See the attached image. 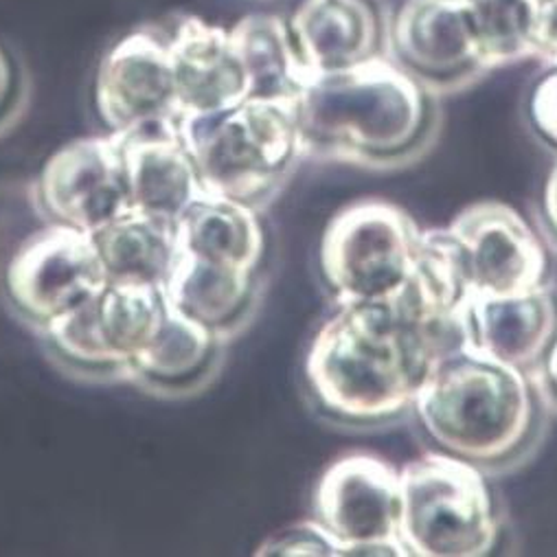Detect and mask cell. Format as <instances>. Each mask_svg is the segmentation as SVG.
Returning <instances> with one entry per match:
<instances>
[{
  "mask_svg": "<svg viewBox=\"0 0 557 557\" xmlns=\"http://www.w3.org/2000/svg\"><path fill=\"white\" fill-rule=\"evenodd\" d=\"M440 362L397 304L338 306L312 338L306 393L321 420L371 433L406 422Z\"/></svg>",
  "mask_w": 557,
  "mask_h": 557,
  "instance_id": "1",
  "label": "cell"
},
{
  "mask_svg": "<svg viewBox=\"0 0 557 557\" xmlns=\"http://www.w3.org/2000/svg\"><path fill=\"white\" fill-rule=\"evenodd\" d=\"M295 114L306 159L373 172L420 163L440 134L435 92L384 55L312 77Z\"/></svg>",
  "mask_w": 557,
  "mask_h": 557,
  "instance_id": "2",
  "label": "cell"
},
{
  "mask_svg": "<svg viewBox=\"0 0 557 557\" xmlns=\"http://www.w3.org/2000/svg\"><path fill=\"white\" fill-rule=\"evenodd\" d=\"M548 412L533 373L470 349L435 364L412 410L435 450L487 476L513 472L537 453Z\"/></svg>",
  "mask_w": 557,
  "mask_h": 557,
  "instance_id": "3",
  "label": "cell"
},
{
  "mask_svg": "<svg viewBox=\"0 0 557 557\" xmlns=\"http://www.w3.org/2000/svg\"><path fill=\"white\" fill-rule=\"evenodd\" d=\"M187 146L207 196L252 209L268 207L306 159L295 103L246 99L202 119H181Z\"/></svg>",
  "mask_w": 557,
  "mask_h": 557,
  "instance_id": "4",
  "label": "cell"
},
{
  "mask_svg": "<svg viewBox=\"0 0 557 557\" xmlns=\"http://www.w3.org/2000/svg\"><path fill=\"white\" fill-rule=\"evenodd\" d=\"M399 535L410 557H483L500 537L487 474L433 450L399 470Z\"/></svg>",
  "mask_w": 557,
  "mask_h": 557,
  "instance_id": "5",
  "label": "cell"
},
{
  "mask_svg": "<svg viewBox=\"0 0 557 557\" xmlns=\"http://www.w3.org/2000/svg\"><path fill=\"white\" fill-rule=\"evenodd\" d=\"M424 231L399 205L367 198L327 224L319 265L336 306L395 304L408 288Z\"/></svg>",
  "mask_w": 557,
  "mask_h": 557,
  "instance_id": "6",
  "label": "cell"
},
{
  "mask_svg": "<svg viewBox=\"0 0 557 557\" xmlns=\"http://www.w3.org/2000/svg\"><path fill=\"white\" fill-rule=\"evenodd\" d=\"M110 284L90 233L49 224L23 242L5 268V301L36 332L92 304Z\"/></svg>",
  "mask_w": 557,
  "mask_h": 557,
  "instance_id": "7",
  "label": "cell"
},
{
  "mask_svg": "<svg viewBox=\"0 0 557 557\" xmlns=\"http://www.w3.org/2000/svg\"><path fill=\"white\" fill-rule=\"evenodd\" d=\"M314 518L338 542L341 555L408 557L399 535V470L380 457L334 461L317 483Z\"/></svg>",
  "mask_w": 557,
  "mask_h": 557,
  "instance_id": "8",
  "label": "cell"
},
{
  "mask_svg": "<svg viewBox=\"0 0 557 557\" xmlns=\"http://www.w3.org/2000/svg\"><path fill=\"white\" fill-rule=\"evenodd\" d=\"M472 299L546 288L548 252L540 233L509 205L481 200L450 224Z\"/></svg>",
  "mask_w": 557,
  "mask_h": 557,
  "instance_id": "9",
  "label": "cell"
},
{
  "mask_svg": "<svg viewBox=\"0 0 557 557\" xmlns=\"http://www.w3.org/2000/svg\"><path fill=\"white\" fill-rule=\"evenodd\" d=\"M36 207L49 224L90 235L132 211L121 136H86L60 148L38 176Z\"/></svg>",
  "mask_w": 557,
  "mask_h": 557,
  "instance_id": "10",
  "label": "cell"
},
{
  "mask_svg": "<svg viewBox=\"0 0 557 557\" xmlns=\"http://www.w3.org/2000/svg\"><path fill=\"white\" fill-rule=\"evenodd\" d=\"M95 108L112 134L178 127L181 106L168 38L132 32L101 60Z\"/></svg>",
  "mask_w": 557,
  "mask_h": 557,
  "instance_id": "11",
  "label": "cell"
},
{
  "mask_svg": "<svg viewBox=\"0 0 557 557\" xmlns=\"http://www.w3.org/2000/svg\"><path fill=\"white\" fill-rule=\"evenodd\" d=\"M391 60L431 92L485 73L470 0H404L391 27Z\"/></svg>",
  "mask_w": 557,
  "mask_h": 557,
  "instance_id": "12",
  "label": "cell"
},
{
  "mask_svg": "<svg viewBox=\"0 0 557 557\" xmlns=\"http://www.w3.org/2000/svg\"><path fill=\"white\" fill-rule=\"evenodd\" d=\"M168 45L181 119L213 116L250 99V84L231 29L187 16L176 25Z\"/></svg>",
  "mask_w": 557,
  "mask_h": 557,
  "instance_id": "13",
  "label": "cell"
},
{
  "mask_svg": "<svg viewBox=\"0 0 557 557\" xmlns=\"http://www.w3.org/2000/svg\"><path fill=\"white\" fill-rule=\"evenodd\" d=\"M119 136L132 209L176 224L205 196L178 127H152Z\"/></svg>",
  "mask_w": 557,
  "mask_h": 557,
  "instance_id": "14",
  "label": "cell"
},
{
  "mask_svg": "<svg viewBox=\"0 0 557 557\" xmlns=\"http://www.w3.org/2000/svg\"><path fill=\"white\" fill-rule=\"evenodd\" d=\"M463 336V349L535 373L557 336V301L548 288L474 299L466 314Z\"/></svg>",
  "mask_w": 557,
  "mask_h": 557,
  "instance_id": "15",
  "label": "cell"
},
{
  "mask_svg": "<svg viewBox=\"0 0 557 557\" xmlns=\"http://www.w3.org/2000/svg\"><path fill=\"white\" fill-rule=\"evenodd\" d=\"M168 304L224 341L244 332L261 297L259 270H244L178 252L163 286Z\"/></svg>",
  "mask_w": 557,
  "mask_h": 557,
  "instance_id": "16",
  "label": "cell"
},
{
  "mask_svg": "<svg viewBox=\"0 0 557 557\" xmlns=\"http://www.w3.org/2000/svg\"><path fill=\"white\" fill-rule=\"evenodd\" d=\"M226 345L170 306L159 334L132 358L127 382L168 399L191 397L218 377Z\"/></svg>",
  "mask_w": 557,
  "mask_h": 557,
  "instance_id": "17",
  "label": "cell"
},
{
  "mask_svg": "<svg viewBox=\"0 0 557 557\" xmlns=\"http://www.w3.org/2000/svg\"><path fill=\"white\" fill-rule=\"evenodd\" d=\"M288 27L310 79L380 55V21L371 0H304Z\"/></svg>",
  "mask_w": 557,
  "mask_h": 557,
  "instance_id": "18",
  "label": "cell"
},
{
  "mask_svg": "<svg viewBox=\"0 0 557 557\" xmlns=\"http://www.w3.org/2000/svg\"><path fill=\"white\" fill-rule=\"evenodd\" d=\"M257 213L252 207L205 194L176 222L178 252L222 265L259 270L265 235Z\"/></svg>",
  "mask_w": 557,
  "mask_h": 557,
  "instance_id": "19",
  "label": "cell"
},
{
  "mask_svg": "<svg viewBox=\"0 0 557 557\" xmlns=\"http://www.w3.org/2000/svg\"><path fill=\"white\" fill-rule=\"evenodd\" d=\"M110 284L163 288L178 257L176 224L127 211L92 235Z\"/></svg>",
  "mask_w": 557,
  "mask_h": 557,
  "instance_id": "20",
  "label": "cell"
},
{
  "mask_svg": "<svg viewBox=\"0 0 557 557\" xmlns=\"http://www.w3.org/2000/svg\"><path fill=\"white\" fill-rule=\"evenodd\" d=\"M231 38L246 69L250 99L297 103L310 77L284 18L268 14L244 16L231 29Z\"/></svg>",
  "mask_w": 557,
  "mask_h": 557,
  "instance_id": "21",
  "label": "cell"
},
{
  "mask_svg": "<svg viewBox=\"0 0 557 557\" xmlns=\"http://www.w3.org/2000/svg\"><path fill=\"white\" fill-rule=\"evenodd\" d=\"M95 301L58 319L38 332V336L49 358L64 373L95 384L127 382L132 364L108 345L97 319Z\"/></svg>",
  "mask_w": 557,
  "mask_h": 557,
  "instance_id": "22",
  "label": "cell"
},
{
  "mask_svg": "<svg viewBox=\"0 0 557 557\" xmlns=\"http://www.w3.org/2000/svg\"><path fill=\"white\" fill-rule=\"evenodd\" d=\"M95 310L108 345L132 364V358L159 334L170 304L159 286L108 284Z\"/></svg>",
  "mask_w": 557,
  "mask_h": 557,
  "instance_id": "23",
  "label": "cell"
},
{
  "mask_svg": "<svg viewBox=\"0 0 557 557\" xmlns=\"http://www.w3.org/2000/svg\"><path fill=\"white\" fill-rule=\"evenodd\" d=\"M544 0H470L487 71L535 58Z\"/></svg>",
  "mask_w": 557,
  "mask_h": 557,
  "instance_id": "24",
  "label": "cell"
},
{
  "mask_svg": "<svg viewBox=\"0 0 557 557\" xmlns=\"http://www.w3.org/2000/svg\"><path fill=\"white\" fill-rule=\"evenodd\" d=\"M255 555H317V557H338L341 546L330 535V531L317 520L297 522L270 535Z\"/></svg>",
  "mask_w": 557,
  "mask_h": 557,
  "instance_id": "25",
  "label": "cell"
},
{
  "mask_svg": "<svg viewBox=\"0 0 557 557\" xmlns=\"http://www.w3.org/2000/svg\"><path fill=\"white\" fill-rule=\"evenodd\" d=\"M27 103V77L18 60L0 47V134H5L23 114Z\"/></svg>",
  "mask_w": 557,
  "mask_h": 557,
  "instance_id": "26",
  "label": "cell"
},
{
  "mask_svg": "<svg viewBox=\"0 0 557 557\" xmlns=\"http://www.w3.org/2000/svg\"><path fill=\"white\" fill-rule=\"evenodd\" d=\"M529 119L542 141L557 152V66L535 84L529 99Z\"/></svg>",
  "mask_w": 557,
  "mask_h": 557,
  "instance_id": "27",
  "label": "cell"
},
{
  "mask_svg": "<svg viewBox=\"0 0 557 557\" xmlns=\"http://www.w3.org/2000/svg\"><path fill=\"white\" fill-rule=\"evenodd\" d=\"M540 224L546 233L548 244L557 250V161L546 178L542 202H540Z\"/></svg>",
  "mask_w": 557,
  "mask_h": 557,
  "instance_id": "28",
  "label": "cell"
},
{
  "mask_svg": "<svg viewBox=\"0 0 557 557\" xmlns=\"http://www.w3.org/2000/svg\"><path fill=\"white\" fill-rule=\"evenodd\" d=\"M540 391L544 393V399L553 412H557V336L553 338L550 347L546 349L537 371L533 373Z\"/></svg>",
  "mask_w": 557,
  "mask_h": 557,
  "instance_id": "29",
  "label": "cell"
}]
</instances>
